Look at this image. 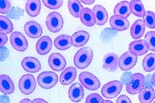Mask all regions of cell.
<instances>
[{"mask_svg":"<svg viewBox=\"0 0 155 103\" xmlns=\"http://www.w3.org/2000/svg\"><path fill=\"white\" fill-rule=\"evenodd\" d=\"M114 14L115 15L121 16V17L127 18L131 12L130 10V4L128 1H122L115 5L114 8Z\"/></svg>","mask_w":155,"mask_h":103,"instance_id":"cell-25","label":"cell"},{"mask_svg":"<svg viewBox=\"0 0 155 103\" xmlns=\"http://www.w3.org/2000/svg\"><path fill=\"white\" fill-rule=\"evenodd\" d=\"M8 40V37H7V34H1L0 33V46L4 47V45L7 43Z\"/></svg>","mask_w":155,"mask_h":103,"instance_id":"cell-38","label":"cell"},{"mask_svg":"<svg viewBox=\"0 0 155 103\" xmlns=\"http://www.w3.org/2000/svg\"><path fill=\"white\" fill-rule=\"evenodd\" d=\"M0 91L5 95H11L15 91V85L11 77L7 75L0 76Z\"/></svg>","mask_w":155,"mask_h":103,"instance_id":"cell-20","label":"cell"},{"mask_svg":"<svg viewBox=\"0 0 155 103\" xmlns=\"http://www.w3.org/2000/svg\"><path fill=\"white\" fill-rule=\"evenodd\" d=\"M153 103H155V101H154V102H153Z\"/></svg>","mask_w":155,"mask_h":103,"instance_id":"cell-44","label":"cell"},{"mask_svg":"<svg viewBox=\"0 0 155 103\" xmlns=\"http://www.w3.org/2000/svg\"><path fill=\"white\" fill-rule=\"evenodd\" d=\"M84 91L83 86L79 82L72 84L68 89V98L73 102L81 101L84 98Z\"/></svg>","mask_w":155,"mask_h":103,"instance_id":"cell-16","label":"cell"},{"mask_svg":"<svg viewBox=\"0 0 155 103\" xmlns=\"http://www.w3.org/2000/svg\"><path fill=\"white\" fill-rule=\"evenodd\" d=\"M146 27L147 26L145 25L143 20L142 19L136 20L130 27V35H131L132 38L135 39V40L140 39L144 34Z\"/></svg>","mask_w":155,"mask_h":103,"instance_id":"cell-21","label":"cell"},{"mask_svg":"<svg viewBox=\"0 0 155 103\" xmlns=\"http://www.w3.org/2000/svg\"><path fill=\"white\" fill-rule=\"evenodd\" d=\"M110 25L116 31H124L129 29L130 22L127 18L114 14L110 17Z\"/></svg>","mask_w":155,"mask_h":103,"instance_id":"cell-15","label":"cell"},{"mask_svg":"<svg viewBox=\"0 0 155 103\" xmlns=\"http://www.w3.org/2000/svg\"><path fill=\"white\" fill-rule=\"evenodd\" d=\"M11 46L18 52H24L28 48V41L23 34L20 32L15 31L11 35Z\"/></svg>","mask_w":155,"mask_h":103,"instance_id":"cell-8","label":"cell"},{"mask_svg":"<svg viewBox=\"0 0 155 103\" xmlns=\"http://www.w3.org/2000/svg\"><path fill=\"white\" fill-rule=\"evenodd\" d=\"M44 5L51 10H57L63 5V1L61 0H43Z\"/></svg>","mask_w":155,"mask_h":103,"instance_id":"cell-34","label":"cell"},{"mask_svg":"<svg viewBox=\"0 0 155 103\" xmlns=\"http://www.w3.org/2000/svg\"><path fill=\"white\" fill-rule=\"evenodd\" d=\"M14 30L13 23L8 18L1 15L0 16V33L1 34H11Z\"/></svg>","mask_w":155,"mask_h":103,"instance_id":"cell-31","label":"cell"},{"mask_svg":"<svg viewBox=\"0 0 155 103\" xmlns=\"http://www.w3.org/2000/svg\"><path fill=\"white\" fill-rule=\"evenodd\" d=\"M41 8L39 0H29L26 3V11L30 17H37L40 14Z\"/></svg>","mask_w":155,"mask_h":103,"instance_id":"cell-26","label":"cell"},{"mask_svg":"<svg viewBox=\"0 0 155 103\" xmlns=\"http://www.w3.org/2000/svg\"><path fill=\"white\" fill-rule=\"evenodd\" d=\"M103 67L109 72H115L119 67V57L115 53H107L104 58Z\"/></svg>","mask_w":155,"mask_h":103,"instance_id":"cell-12","label":"cell"},{"mask_svg":"<svg viewBox=\"0 0 155 103\" xmlns=\"http://www.w3.org/2000/svg\"><path fill=\"white\" fill-rule=\"evenodd\" d=\"M24 31L27 34L28 37L33 39L40 37L42 34V28L41 25L34 21H29L25 24Z\"/></svg>","mask_w":155,"mask_h":103,"instance_id":"cell-14","label":"cell"},{"mask_svg":"<svg viewBox=\"0 0 155 103\" xmlns=\"http://www.w3.org/2000/svg\"><path fill=\"white\" fill-rule=\"evenodd\" d=\"M36 80L34 76L30 74H26L20 78L18 86L21 92L24 95H30L36 89Z\"/></svg>","mask_w":155,"mask_h":103,"instance_id":"cell-7","label":"cell"},{"mask_svg":"<svg viewBox=\"0 0 155 103\" xmlns=\"http://www.w3.org/2000/svg\"><path fill=\"white\" fill-rule=\"evenodd\" d=\"M53 46L51 38L48 36H43L38 40L36 44V51L39 55L44 56L49 53Z\"/></svg>","mask_w":155,"mask_h":103,"instance_id":"cell-17","label":"cell"},{"mask_svg":"<svg viewBox=\"0 0 155 103\" xmlns=\"http://www.w3.org/2000/svg\"><path fill=\"white\" fill-rule=\"evenodd\" d=\"M90 38L89 34L86 31H77L71 37L72 45L74 47H82L87 44Z\"/></svg>","mask_w":155,"mask_h":103,"instance_id":"cell-19","label":"cell"},{"mask_svg":"<svg viewBox=\"0 0 155 103\" xmlns=\"http://www.w3.org/2000/svg\"><path fill=\"white\" fill-rule=\"evenodd\" d=\"M145 40L149 45L150 50L155 53V31H149L145 35Z\"/></svg>","mask_w":155,"mask_h":103,"instance_id":"cell-33","label":"cell"},{"mask_svg":"<svg viewBox=\"0 0 155 103\" xmlns=\"http://www.w3.org/2000/svg\"><path fill=\"white\" fill-rule=\"evenodd\" d=\"M58 76L53 72H43L38 76V83L43 89H51L58 84Z\"/></svg>","mask_w":155,"mask_h":103,"instance_id":"cell-3","label":"cell"},{"mask_svg":"<svg viewBox=\"0 0 155 103\" xmlns=\"http://www.w3.org/2000/svg\"><path fill=\"white\" fill-rule=\"evenodd\" d=\"M32 103H48V102L42 98H35L33 100Z\"/></svg>","mask_w":155,"mask_h":103,"instance_id":"cell-39","label":"cell"},{"mask_svg":"<svg viewBox=\"0 0 155 103\" xmlns=\"http://www.w3.org/2000/svg\"><path fill=\"white\" fill-rule=\"evenodd\" d=\"M96 19V24L98 25H104L106 23L108 19V14L107 12L106 9L100 5H96L92 9Z\"/></svg>","mask_w":155,"mask_h":103,"instance_id":"cell-23","label":"cell"},{"mask_svg":"<svg viewBox=\"0 0 155 103\" xmlns=\"http://www.w3.org/2000/svg\"><path fill=\"white\" fill-rule=\"evenodd\" d=\"M85 103H104V100L100 95L93 93L86 98Z\"/></svg>","mask_w":155,"mask_h":103,"instance_id":"cell-35","label":"cell"},{"mask_svg":"<svg viewBox=\"0 0 155 103\" xmlns=\"http://www.w3.org/2000/svg\"><path fill=\"white\" fill-rule=\"evenodd\" d=\"M48 63L50 68L54 72H61L66 67V60L60 53H52L49 56Z\"/></svg>","mask_w":155,"mask_h":103,"instance_id":"cell-10","label":"cell"},{"mask_svg":"<svg viewBox=\"0 0 155 103\" xmlns=\"http://www.w3.org/2000/svg\"><path fill=\"white\" fill-rule=\"evenodd\" d=\"M155 98V91L153 87H146L139 93L138 99L140 103H151Z\"/></svg>","mask_w":155,"mask_h":103,"instance_id":"cell-28","label":"cell"},{"mask_svg":"<svg viewBox=\"0 0 155 103\" xmlns=\"http://www.w3.org/2000/svg\"><path fill=\"white\" fill-rule=\"evenodd\" d=\"M19 103H32V101L29 98H24Z\"/></svg>","mask_w":155,"mask_h":103,"instance_id":"cell-41","label":"cell"},{"mask_svg":"<svg viewBox=\"0 0 155 103\" xmlns=\"http://www.w3.org/2000/svg\"><path fill=\"white\" fill-rule=\"evenodd\" d=\"M152 82H153V86H155V72L153 74V76H152Z\"/></svg>","mask_w":155,"mask_h":103,"instance_id":"cell-42","label":"cell"},{"mask_svg":"<svg viewBox=\"0 0 155 103\" xmlns=\"http://www.w3.org/2000/svg\"><path fill=\"white\" fill-rule=\"evenodd\" d=\"M104 103H113V102L111 101H110V100H104Z\"/></svg>","mask_w":155,"mask_h":103,"instance_id":"cell-43","label":"cell"},{"mask_svg":"<svg viewBox=\"0 0 155 103\" xmlns=\"http://www.w3.org/2000/svg\"><path fill=\"white\" fill-rule=\"evenodd\" d=\"M68 8L71 14L75 18H81V13L83 11V6L81 1L78 0H70L68 2Z\"/></svg>","mask_w":155,"mask_h":103,"instance_id":"cell-29","label":"cell"},{"mask_svg":"<svg viewBox=\"0 0 155 103\" xmlns=\"http://www.w3.org/2000/svg\"><path fill=\"white\" fill-rule=\"evenodd\" d=\"M129 52L136 56L145 55L150 50L149 45L145 40H136L129 44Z\"/></svg>","mask_w":155,"mask_h":103,"instance_id":"cell-11","label":"cell"},{"mask_svg":"<svg viewBox=\"0 0 155 103\" xmlns=\"http://www.w3.org/2000/svg\"><path fill=\"white\" fill-rule=\"evenodd\" d=\"M145 77L141 73H135L132 75L131 82H129L126 86L127 91L130 95H137L139 94L144 88Z\"/></svg>","mask_w":155,"mask_h":103,"instance_id":"cell-4","label":"cell"},{"mask_svg":"<svg viewBox=\"0 0 155 103\" xmlns=\"http://www.w3.org/2000/svg\"><path fill=\"white\" fill-rule=\"evenodd\" d=\"M54 46L59 50H67L72 46V40L69 35L62 34L54 40Z\"/></svg>","mask_w":155,"mask_h":103,"instance_id":"cell-24","label":"cell"},{"mask_svg":"<svg viewBox=\"0 0 155 103\" xmlns=\"http://www.w3.org/2000/svg\"><path fill=\"white\" fill-rule=\"evenodd\" d=\"M77 72L75 67H67L60 76V82L64 86L72 84V82H74V80L77 78Z\"/></svg>","mask_w":155,"mask_h":103,"instance_id":"cell-18","label":"cell"},{"mask_svg":"<svg viewBox=\"0 0 155 103\" xmlns=\"http://www.w3.org/2000/svg\"><path fill=\"white\" fill-rule=\"evenodd\" d=\"M142 68L146 72H153L155 70V53L147 55L142 60Z\"/></svg>","mask_w":155,"mask_h":103,"instance_id":"cell-30","label":"cell"},{"mask_svg":"<svg viewBox=\"0 0 155 103\" xmlns=\"http://www.w3.org/2000/svg\"><path fill=\"white\" fill-rule=\"evenodd\" d=\"M81 84L89 91H96L100 87V81L99 79L90 72H82L79 76Z\"/></svg>","mask_w":155,"mask_h":103,"instance_id":"cell-5","label":"cell"},{"mask_svg":"<svg viewBox=\"0 0 155 103\" xmlns=\"http://www.w3.org/2000/svg\"><path fill=\"white\" fill-rule=\"evenodd\" d=\"M21 65L26 72H30V73H37L40 72L41 68L40 61L35 57H25L21 60Z\"/></svg>","mask_w":155,"mask_h":103,"instance_id":"cell-13","label":"cell"},{"mask_svg":"<svg viewBox=\"0 0 155 103\" xmlns=\"http://www.w3.org/2000/svg\"><path fill=\"white\" fill-rule=\"evenodd\" d=\"M123 90V84L120 81L113 80L107 82L101 89V94L106 98H115Z\"/></svg>","mask_w":155,"mask_h":103,"instance_id":"cell-2","label":"cell"},{"mask_svg":"<svg viewBox=\"0 0 155 103\" xmlns=\"http://www.w3.org/2000/svg\"><path fill=\"white\" fill-rule=\"evenodd\" d=\"M143 21H144L146 26L150 29H154L155 28V13L153 11H147L146 14L143 17Z\"/></svg>","mask_w":155,"mask_h":103,"instance_id":"cell-32","label":"cell"},{"mask_svg":"<svg viewBox=\"0 0 155 103\" xmlns=\"http://www.w3.org/2000/svg\"><path fill=\"white\" fill-rule=\"evenodd\" d=\"M80 18H81V22L87 27H91L96 24V16L93 11H91V9L87 8V7L83 9Z\"/></svg>","mask_w":155,"mask_h":103,"instance_id":"cell-22","label":"cell"},{"mask_svg":"<svg viewBox=\"0 0 155 103\" xmlns=\"http://www.w3.org/2000/svg\"><path fill=\"white\" fill-rule=\"evenodd\" d=\"M81 2H83V3H84V4L91 5V4H92V3H94L95 0H81Z\"/></svg>","mask_w":155,"mask_h":103,"instance_id":"cell-40","label":"cell"},{"mask_svg":"<svg viewBox=\"0 0 155 103\" xmlns=\"http://www.w3.org/2000/svg\"><path fill=\"white\" fill-rule=\"evenodd\" d=\"M116 103H131V101H130V99L127 95H123L118 97Z\"/></svg>","mask_w":155,"mask_h":103,"instance_id":"cell-37","label":"cell"},{"mask_svg":"<svg viewBox=\"0 0 155 103\" xmlns=\"http://www.w3.org/2000/svg\"><path fill=\"white\" fill-rule=\"evenodd\" d=\"M11 10V2L7 0L0 1V13L1 14H6Z\"/></svg>","mask_w":155,"mask_h":103,"instance_id":"cell-36","label":"cell"},{"mask_svg":"<svg viewBox=\"0 0 155 103\" xmlns=\"http://www.w3.org/2000/svg\"><path fill=\"white\" fill-rule=\"evenodd\" d=\"M93 58V51L89 47H84L77 51L73 58L76 67L79 69H84L91 64Z\"/></svg>","mask_w":155,"mask_h":103,"instance_id":"cell-1","label":"cell"},{"mask_svg":"<svg viewBox=\"0 0 155 103\" xmlns=\"http://www.w3.org/2000/svg\"><path fill=\"white\" fill-rule=\"evenodd\" d=\"M130 10L131 14L139 18H143L146 14L144 6L140 0H132L130 1Z\"/></svg>","mask_w":155,"mask_h":103,"instance_id":"cell-27","label":"cell"},{"mask_svg":"<svg viewBox=\"0 0 155 103\" xmlns=\"http://www.w3.org/2000/svg\"><path fill=\"white\" fill-rule=\"evenodd\" d=\"M45 24L49 31L52 33H58L63 28L64 20L59 13L51 12L47 16Z\"/></svg>","mask_w":155,"mask_h":103,"instance_id":"cell-6","label":"cell"},{"mask_svg":"<svg viewBox=\"0 0 155 103\" xmlns=\"http://www.w3.org/2000/svg\"><path fill=\"white\" fill-rule=\"evenodd\" d=\"M138 62V56L131 54L130 52H126L119 57V68L127 72L132 69Z\"/></svg>","mask_w":155,"mask_h":103,"instance_id":"cell-9","label":"cell"}]
</instances>
